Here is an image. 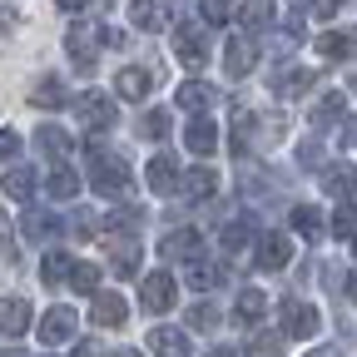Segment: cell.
<instances>
[{"label": "cell", "instance_id": "cell-44", "mask_svg": "<svg viewBox=\"0 0 357 357\" xmlns=\"http://www.w3.org/2000/svg\"><path fill=\"white\" fill-rule=\"evenodd\" d=\"M10 258H15V238L6 229V218H0V263H10Z\"/></svg>", "mask_w": 357, "mask_h": 357}, {"label": "cell", "instance_id": "cell-37", "mask_svg": "<svg viewBox=\"0 0 357 357\" xmlns=\"http://www.w3.org/2000/svg\"><path fill=\"white\" fill-rule=\"evenodd\" d=\"M333 238H357V208H337L333 213Z\"/></svg>", "mask_w": 357, "mask_h": 357}, {"label": "cell", "instance_id": "cell-27", "mask_svg": "<svg viewBox=\"0 0 357 357\" xmlns=\"http://www.w3.org/2000/svg\"><path fill=\"white\" fill-rule=\"evenodd\" d=\"M293 234H298V238H318V234H323V213L312 208V204H298V208H293Z\"/></svg>", "mask_w": 357, "mask_h": 357}, {"label": "cell", "instance_id": "cell-16", "mask_svg": "<svg viewBox=\"0 0 357 357\" xmlns=\"http://www.w3.org/2000/svg\"><path fill=\"white\" fill-rule=\"evenodd\" d=\"M318 55L323 60H352L357 55V30H328L318 40Z\"/></svg>", "mask_w": 357, "mask_h": 357}, {"label": "cell", "instance_id": "cell-6", "mask_svg": "<svg viewBox=\"0 0 357 357\" xmlns=\"http://www.w3.org/2000/svg\"><path fill=\"white\" fill-rule=\"evenodd\" d=\"M75 109H79V119H84L89 129H114V119H119V114H114V105L100 95V89L79 95V100H75Z\"/></svg>", "mask_w": 357, "mask_h": 357}, {"label": "cell", "instance_id": "cell-12", "mask_svg": "<svg viewBox=\"0 0 357 357\" xmlns=\"http://www.w3.org/2000/svg\"><path fill=\"white\" fill-rule=\"evenodd\" d=\"M30 328V303L25 298H0V337H20Z\"/></svg>", "mask_w": 357, "mask_h": 357}, {"label": "cell", "instance_id": "cell-14", "mask_svg": "<svg viewBox=\"0 0 357 357\" xmlns=\"http://www.w3.org/2000/svg\"><path fill=\"white\" fill-rule=\"evenodd\" d=\"M184 144H189L194 154H213V144H218V124H213L208 114H194L189 129H184Z\"/></svg>", "mask_w": 357, "mask_h": 357}, {"label": "cell", "instance_id": "cell-31", "mask_svg": "<svg viewBox=\"0 0 357 357\" xmlns=\"http://www.w3.org/2000/svg\"><path fill=\"white\" fill-rule=\"evenodd\" d=\"M129 20L139 25V30H164V15H159V6H154V0H134Z\"/></svg>", "mask_w": 357, "mask_h": 357}, {"label": "cell", "instance_id": "cell-35", "mask_svg": "<svg viewBox=\"0 0 357 357\" xmlns=\"http://www.w3.org/2000/svg\"><path fill=\"white\" fill-rule=\"evenodd\" d=\"M139 134H144V139H164V134H169V109H149L139 119Z\"/></svg>", "mask_w": 357, "mask_h": 357}, {"label": "cell", "instance_id": "cell-40", "mask_svg": "<svg viewBox=\"0 0 357 357\" xmlns=\"http://www.w3.org/2000/svg\"><path fill=\"white\" fill-rule=\"evenodd\" d=\"M50 229H55L50 213H25V238H50Z\"/></svg>", "mask_w": 357, "mask_h": 357}, {"label": "cell", "instance_id": "cell-29", "mask_svg": "<svg viewBox=\"0 0 357 357\" xmlns=\"http://www.w3.org/2000/svg\"><path fill=\"white\" fill-rule=\"evenodd\" d=\"M312 124H318V129H328V124H337L342 119V95H337V89H333V95H323L318 105H312V114H307Z\"/></svg>", "mask_w": 357, "mask_h": 357}, {"label": "cell", "instance_id": "cell-11", "mask_svg": "<svg viewBox=\"0 0 357 357\" xmlns=\"http://www.w3.org/2000/svg\"><path fill=\"white\" fill-rule=\"evenodd\" d=\"M139 303H144L149 312L174 307V273H149V278H144V288H139Z\"/></svg>", "mask_w": 357, "mask_h": 357}, {"label": "cell", "instance_id": "cell-22", "mask_svg": "<svg viewBox=\"0 0 357 357\" xmlns=\"http://www.w3.org/2000/svg\"><path fill=\"white\" fill-rule=\"evenodd\" d=\"M208 100H213V89L199 84V79H189V84H178V89H174V105H178V109H189V114H199Z\"/></svg>", "mask_w": 357, "mask_h": 357}, {"label": "cell", "instance_id": "cell-5", "mask_svg": "<svg viewBox=\"0 0 357 357\" xmlns=\"http://www.w3.org/2000/svg\"><path fill=\"white\" fill-rule=\"evenodd\" d=\"M283 333L293 342H307L312 333H318V307H312V303H288L283 307Z\"/></svg>", "mask_w": 357, "mask_h": 357}, {"label": "cell", "instance_id": "cell-19", "mask_svg": "<svg viewBox=\"0 0 357 357\" xmlns=\"http://www.w3.org/2000/svg\"><path fill=\"white\" fill-rule=\"evenodd\" d=\"M144 178H149V189H154V194H174V189H178V169H174L164 154H159V159H149Z\"/></svg>", "mask_w": 357, "mask_h": 357}, {"label": "cell", "instance_id": "cell-47", "mask_svg": "<svg viewBox=\"0 0 357 357\" xmlns=\"http://www.w3.org/2000/svg\"><path fill=\"white\" fill-rule=\"evenodd\" d=\"M347 144H357V114L347 119Z\"/></svg>", "mask_w": 357, "mask_h": 357}, {"label": "cell", "instance_id": "cell-10", "mask_svg": "<svg viewBox=\"0 0 357 357\" xmlns=\"http://www.w3.org/2000/svg\"><path fill=\"white\" fill-rule=\"evenodd\" d=\"M75 337V307H50V312H45V318H40V342H70Z\"/></svg>", "mask_w": 357, "mask_h": 357}, {"label": "cell", "instance_id": "cell-28", "mask_svg": "<svg viewBox=\"0 0 357 357\" xmlns=\"http://www.w3.org/2000/svg\"><path fill=\"white\" fill-rule=\"evenodd\" d=\"M70 268H75V258L70 253H45V263H40V283H65L70 278Z\"/></svg>", "mask_w": 357, "mask_h": 357}, {"label": "cell", "instance_id": "cell-46", "mask_svg": "<svg viewBox=\"0 0 357 357\" xmlns=\"http://www.w3.org/2000/svg\"><path fill=\"white\" fill-rule=\"evenodd\" d=\"M60 10H84V0H55Z\"/></svg>", "mask_w": 357, "mask_h": 357}, {"label": "cell", "instance_id": "cell-51", "mask_svg": "<svg viewBox=\"0 0 357 357\" xmlns=\"http://www.w3.org/2000/svg\"><path fill=\"white\" fill-rule=\"evenodd\" d=\"M337 6H342V0H323V10H328V15H333V10H337Z\"/></svg>", "mask_w": 357, "mask_h": 357}, {"label": "cell", "instance_id": "cell-41", "mask_svg": "<svg viewBox=\"0 0 357 357\" xmlns=\"http://www.w3.org/2000/svg\"><path fill=\"white\" fill-rule=\"evenodd\" d=\"M298 164H303V169H318V164H323V144H318V139L298 144Z\"/></svg>", "mask_w": 357, "mask_h": 357}, {"label": "cell", "instance_id": "cell-32", "mask_svg": "<svg viewBox=\"0 0 357 357\" xmlns=\"http://www.w3.org/2000/svg\"><path fill=\"white\" fill-rule=\"evenodd\" d=\"M218 243L229 248V253H238L243 243H253V223H243V218H238V223H229V229L218 234Z\"/></svg>", "mask_w": 357, "mask_h": 357}, {"label": "cell", "instance_id": "cell-52", "mask_svg": "<svg viewBox=\"0 0 357 357\" xmlns=\"http://www.w3.org/2000/svg\"><path fill=\"white\" fill-rule=\"evenodd\" d=\"M114 357H144V352H134V347H124V352H114Z\"/></svg>", "mask_w": 357, "mask_h": 357}, {"label": "cell", "instance_id": "cell-45", "mask_svg": "<svg viewBox=\"0 0 357 357\" xmlns=\"http://www.w3.org/2000/svg\"><path fill=\"white\" fill-rule=\"evenodd\" d=\"M70 357H100V352H95V342H79V347H75Z\"/></svg>", "mask_w": 357, "mask_h": 357}, {"label": "cell", "instance_id": "cell-7", "mask_svg": "<svg viewBox=\"0 0 357 357\" xmlns=\"http://www.w3.org/2000/svg\"><path fill=\"white\" fill-rule=\"evenodd\" d=\"M159 253H164L169 263H174V258H184V263H194V258H204V238H199L194 229H174V234H164Z\"/></svg>", "mask_w": 357, "mask_h": 357}, {"label": "cell", "instance_id": "cell-18", "mask_svg": "<svg viewBox=\"0 0 357 357\" xmlns=\"http://www.w3.org/2000/svg\"><path fill=\"white\" fill-rule=\"evenodd\" d=\"M109 248H114V273H134V263H139V238L134 234H109Z\"/></svg>", "mask_w": 357, "mask_h": 357}, {"label": "cell", "instance_id": "cell-38", "mask_svg": "<svg viewBox=\"0 0 357 357\" xmlns=\"http://www.w3.org/2000/svg\"><path fill=\"white\" fill-rule=\"evenodd\" d=\"M229 10H234V0H199V15H204L208 25H223V20H229Z\"/></svg>", "mask_w": 357, "mask_h": 357}, {"label": "cell", "instance_id": "cell-9", "mask_svg": "<svg viewBox=\"0 0 357 357\" xmlns=\"http://www.w3.org/2000/svg\"><path fill=\"white\" fill-rule=\"evenodd\" d=\"M129 318V303L119 293H95V303H89V323H100V328H119Z\"/></svg>", "mask_w": 357, "mask_h": 357}, {"label": "cell", "instance_id": "cell-8", "mask_svg": "<svg viewBox=\"0 0 357 357\" xmlns=\"http://www.w3.org/2000/svg\"><path fill=\"white\" fill-rule=\"evenodd\" d=\"M149 352H154V357H189L194 342H189L184 328H154V333H149Z\"/></svg>", "mask_w": 357, "mask_h": 357}, {"label": "cell", "instance_id": "cell-20", "mask_svg": "<svg viewBox=\"0 0 357 357\" xmlns=\"http://www.w3.org/2000/svg\"><path fill=\"white\" fill-rule=\"evenodd\" d=\"M45 194H50V199H75L79 194V178H75V169H65V164H55L50 169V178H45Z\"/></svg>", "mask_w": 357, "mask_h": 357}, {"label": "cell", "instance_id": "cell-50", "mask_svg": "<svg viewBox=\"0 0 357 357\" xmlns=\"http://www.w3.org/2000/svg\"><path fill=\"white\" fill-rule=\"evenodd\" d=\"M288 6H293V10H307V6H312V0H288Z\"/></svg>", "mask_w": 357, "mask_h": 357}, {"label": "cell", "instance_id": "cell-39", "mask_svg": "<svg viewBox=\"0 0 357 357\" xmlns=\"http://www.w3.org/2000/svg\"><path fill=\"white\" fill-rule=\"evenodd\" d=\"M189 328H199V333L218 328V312H213L208 303H194V307H189Z\"/></svg>", "mask_w": 357, "mask_h": 357}, {"label": "cell", "instance_id": "cell-17", "mask_svg": "<svg viewBox=\"0 0 357 357\" xmlns=\"http://www.w3.org/2000/svg\"><path fill=\"white\" fill-rule=\"evenodd\" d=\"M323 189H328L333 199H352V189H357V169H352V164H328V169H323Z\"/></svg>", "mask_w": 357, "mask_h": 357}, {"label": "cell", "instance_id": "cell-48", "mask_svg": "<svg viewBox=\"0 0 357 357\" xmlns=\"http://www.w3.org/2000/svg\"><path fill=\"white\" fill-rule=\"evenodd\" d=\"M347 298H352V303H357V273H352V278H347Z\"/></svg>", "mask_w": 357, "mask_h": 357}, {"label": "cell", "instance_id": "cell-1", "mask_svg": "<svg viewBox=\"0 0 357 357\" xmlns=\"http://www.w3.org/2000/svg\"><path fill=\"white\" fill-rule=\"evenodd\" d=\"M89 184H95V194H105V199H124L134 189V174H129V164L119 154L89 144Z\"/></svg>", "mask_w": 357, "mask_h": 357}, {"label": "cell", "instance_id": "cell-30", "mask_svg": "<svg viewBox=\"0 0 357 357\" xmlns=\"http://www.w3.org/2000/svg\"><path fill=\"white\" fill-rule=\"evenodd\" d=\"M243 25H248V30L273 25V0H243Z\"/></svg>", "mask_w": 357, "mask_h": 357}, {"label": "cell", "instance_id": "cell-42", "mask_svg": "<svg viewBox=\"0 0 357 357\" xmlns=\"http://www.w3.org/2000/svg\"><path fill=\"white\" fill-rule=\"evenodd\" d=\"M20 154V134L15 129H0V159H15Z\"/></svg>", "mask_w": 357, "mask_h": 357}, {"label": "cell", "instance_id": "cell-49", "mask_svg": "<svg viewBox=\"0 0 357 357\" xmlns=\"http://www.w3.org/2000/svg\"><path fill=\"white\" fill-rule=\"evenodd\" d=\"M213 357H238V347H218V352H213Z\"/></svg>", "mask_w": 357, "mask_h": 357}, {"label": "cell", "instance_id": "cell-33", "mask_svg": "<svg viewBox=\"0 0 357 357\" xmlns=\"http://www.w3.org/2000/svg\"><path fill=\"white\" fill-rule=\"evenodd\" d=\"M189 283H194L199 293H208V288H218V283H223V273H218V268H208L204 258H194V268H189Z\"/></svg>", "mask_w": 357, "mask_h": 357}, {"label": "cell", "instance_id": "cell-24", "mask_svg": "<svg viewBox=\"0 0 357 357\" xmlns=\"http://www.w3.org/2000/svg\"><path fill=\"white\" fill-rule=\"evenodd\" d=\"M213 184H218L213 169H189L184 178H178V194H184V199H208V194H213Z\"/></svg>", "mask_w": 357, "mask_h": 357}, {"label": "cell", "instance_id": "cell-15", "mask_svg": "<svg viewBox=\"0 0 357 357\" xmlns=\"http://www.w3.org/2000/svg\"><path fill=\"white\" fill-rule=\"evenodd\" d=\"M223 70H229V79H243L253 70V50H248V35H234L229 45H223Z\"/></svg>", "mask_w": 357, "mask_h": 357}, {"label": "cell", "instance_id": "cell-25", "mask_svg": "<svg viewBox=\"0 0 357 357\" xmlns=\"http://www.w3.org/2000/svg\"><path fill=\"white\" fill-rule=\"evenodd\" d=\"M35 144H40L45 154H50V159H65L75 139H70V134H65V129H55V124H40V134H35Z\"/></svg>", "mask_w": 357, "mask_h": 357}, {"label": "cell", "instance_id": "cell-36", "mask_svg": "<svg viewBox=\"0 0 357 357\" xmlns=\"http://www.w3.org/2000/svg\"><path fill=\"white\" fill-rule=\"evenodd\" d=\"M307 79H312L307 70H293V75H278V79H273V89H278V95H283V100H293V95H298V89H307Z\"/></svg>", "mask_w": 357, "mask_h": 357}, {"label": "cell", "instance_id": "cell-13", "mask_svg": "<svg viewBox=\"0 0 357 357\" xmlns=\"http://www.w3.org/2000/svg\"><path fill=\"white\" fill-rule=\"evenodd\" d=\"M0 194H6L10 204H30V194H35V169H25V164L6 169V178H0Z\"/></svg>", "mask_w": 357, "mask_h": 357}, {"label": "cell", "instance_id": "cell-3", "mask_svg": "<svg viewBox=\"0 0 357 357\" xmlns=\"http://www.w3.org/2000/svg\"><path fill=\"white\" fill-rule=\"evenodd\" d=\"M174 55H178V65H184V70H199V65L208 60L204 30H199V25H174Z\"/></svg>", "mask_w": 357, "mask_h": 357}, {"label": "cell", "instance_id": "cell-21", "mask_svg": "<svg viewBox=\"0 0 357 357\" xmlns=\"http://www.w3.org/2000/svg\"><path fill=\"white\" fill-rule=\"evenodd\" d=\"M30 105H35V109H60V105H65V84H60L55 75H45V79L30 89Z\"/></svg>", "mask_w": 357, "mask_h": 357}, {"label": "cell", "instance_id": "cell-2", "mask_svg": "<svg viewBox=\"0 0 357 357\" xmlns=\"http://www.w3.org/2000/svg\"><path fill=\"white\" fill-rule=\"evenodd\" d=\"M253 263H258V268H268V273L288 268V263H293V238H288V234H278V229L258 234V253H253Z\"/></svg>", "mask_w": 357, "mask_h": 357}, {"label": "cell", "instance_id": "cell-34", "mask_svg": "<svg viewBox=\"0 0 357 357\" xmlns=\"http://www.w3.org/2000/svg\"><path fill=\"white\" fill-rule=\"evenodd\" d=\"M263 307H268V298H263L258 288H248V293L238 298V323H258V318H263Z\"/></svg>", "mask_w": 357, "mask_h": 357}, {"label": "cell", "instance_id": "cell-43", "mask_svg": "<svg viewBox=\"0 0 357 357\" xmlns=\"http://www.w3.org/2000/svg\"><path fill=\"white\" fill-rule=\"evenodd\" d=\"M248 357H278V337H258V342L248 347Z\"/></svg>", "mask_w": 357, "mask_h": 357}, {"label": "cell", "instance_id": "cell-4", "mask_svg": "<svg viewBox=\"0 0 357 357\" xmlns=\"http://www.w3.org/2000/svg\"><path fill=\"white\" fill-rule=\"evenodd\" d=\"M100 40H105V35H100V25H84V20H79V25H70V30H65V50H70L79 65H95Z\"/></svg>", "mask_w": 357, "mask_h": 357}, {"label": "cell", "instance_id": "cell-23", "mask_svg": "<svg viewBox=\"0 0 357 357\" xmlns=\"http://www.w3.org/2000/svg\"><path fill=\"white\" fill-rule=\"evenodd\" d=\"M149 84H154L149 70H119V79H114V89H119L124 100H144V95H149Z\"/></svg>", "mask_w": 357, "mask_h": 357}, {"label": "cell", "instance_id": "cell-26", "mask_svg": "<svg viewBox=\"0 0 357 357\" xmlns=\"http://www.w3.org/2000/svg\"><path fill=\"white\" fill-rule=\"evenodd\" d=\"M100 278H105L100 263H75V268H70V283H75V293H84V298L100 293Z\"/></svg>", "mask_w": 357, "mask_h": 357}]
</instances>
